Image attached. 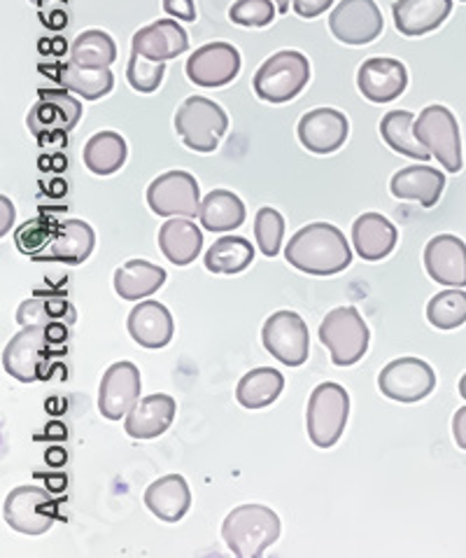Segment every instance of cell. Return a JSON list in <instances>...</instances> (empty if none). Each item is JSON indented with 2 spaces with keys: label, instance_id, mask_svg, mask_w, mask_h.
I'll return each mask as SVG.
<instances>
[{
  "label": "cell",
  "instance_id": "6da1fadb",
  "mask_svg": "<svg viewBox=\"0 0 466 558\" xmlns=\"http://www.w3.org/2000/svg\"><path fill=\"white\" fill-rule=\"evenodd\" d=\"M285 257L298 271L310 276H334L350 267L353 251L339 227L329 222H312L290 239Z\"/></svg>",
  "mask_w": 466,
  "mask_h": 558
},
{
  "label": "cell",
  "instance_id": "7a4b0ae2",
  "mask_svg": "<svg viewBox=\"0 0 466 558\" xmlns=\"http://www.w3.org/2000/svg\"><path fill=\"white\" fill-rule=\"evenodd\" d=\"M222 537L238 558H259L278 543L280 517L266 505H241L226 514Z\"/></svg>",
  "mask_w": 466,
  "mask_h": 558
},
{
  "label": "cell",
  "instance_id": "3957f363",
  "mask_svg": "<svg viewBox=\"0 0 466 558\" xmlns=\"http://www.w3.org/2000/svg\"><path fill=\"white\" fill-rule=\"evenodd\" d=\"M310 82V63L296 49H282V52L266 59L255 73V94L266 104H287L306 89Z\"/></svg>",
  "mask_w": 466,
  "mask_h": 558
},
{
  "label": "cell",
  "instance_id": "277c9868",
  "mask_svg": "<svg viewBox=\"0 0 466 558\" xmlns=\"http://www.w3.org/2000/svg\"><path fill=\"white\" fill-rule=\"evenodd\" d=\"M175 131L189 150L214 153L229 131V118L220 104L206 96H189L175 112Z\"/></svg>",
  "mask_w": 466,
  "mask_h": 558
},
{
  "label": "cell",
  "instance_id": "5b68a950",
  "mask_svg": "<svg viewBox=\"0 0 466 558\" xmlns=\"http://www.w3.org/2000/svg\"><path fill=\"white\" fill-rule=\"evenodd\" d=\"M369 327L355 306H339L329 311L320 325V341L327 347L331 363L336 367H350L369 351Z\"/></svg>",
  "mask_w": 466,
  "mask_h": 558
},
{
  "label": "cell",
  "instance_id": "8992f818",
  "mask_svg": "<svg viewBox=\"0 0 466 558\" xmlns=\"http://www.w3.org/2000/svg\"><path fill=\"white\" fill-rule=\"evenodd\" d=\"M350 416V396L343 386L327 381L310 392L306 428L318 449H331L343 437Z\"/></svg>",
  "mask_w": 466,
  "mask_h": 558
},
{
  "label": "cell",
  "instance_id": "52a82bcc",
  "mask_svg": "<svg viewBox=\"0 0 466 558\" xmlns=\"http://www.w3.org/2000/svg\"><path fill=\"white\" fill-rule=\"evenodd\" d=\"M415 136L451 173L462 171V138L455 114L445 106H427L415 120Z\"/></svg>",
  "mask_w": 466,
  "mask_h": 558
},
{
  "label": "cell",
  "instance_id": "ba28073f",
  "mask_svg": "<svg viewBox=\"0 0 466 558\" xmlns=\"http://www.w3.org/2000/svg\"><path fill=\"white\" fill-rule=\"evenodd\" d=\"M5 523L24 535H42L54 526L57 500L40 486H16L3 502Z\"/></svg>",
  "mask_w": 466,
  "mask_h": 558
},
{
  "label": "cell",
  "instance_id": "9c48e42d",
  "mask_svg": "<svg viewBox=\"0 0 466 558\" xmlns=\"http://www.w3.org/2000/svg\"><path fill=\"white\" fill-rule=\"evenodd\" d=\"M147 206L161 218H196L201 210V190L187 171H169L147 187Z\"/></svg>",
  "mask_w": 466,
  "mask_h": 558
},
{
  "label": "cell",
  "instance_id": "30bf717a",
  "mask_svg": "<svg viewBox=\"0 0 466 558\" xmlns=\"http://www.w3.org/2000/svg\"><path fill=\"white\" fill-rule=\"evenodd\" d=\"M261 341L263 349L287 367H302L310 353L308 325L294 311H278L266 318Z\"/></svg>",
  "mask_w": 466,
  "mask_h": 558
},
{
  "label": "cell",
  "instance_id": "8fae6325",
  "mask_svg": "<svg viewBox=\"0 0 466 558\" xmlns=\"http://www.w3.org/2000/svg\"><path fill=\"white\" fill-rule=\"evenodd\" d=\"M378 388L394 402H420L437 388V374L420 357H398L382 367Z\"/></svg>",
  "mask_w": 466,
  "mask_h": 558
},
{
  "label": "cell",
  "instance_id": "7c38bea8",
  "mask_svg": "<svg viewBox=\"0 0 466 558\" xmlns=\"http://www.w3.org/2000/svg\"><path fill=\"white\" fill-rule=\"evenodd\" d=\"M49 341H52V337H49L47 327H22V332H16L3 351L5 372L22 384L42 379V365L49 353Z\"/></svg>",
  "mask_w": 466,
  "mask_h": 558
},
{
  "label": "cell",
  "instance_id": "4fadbf2b",
  "mask_svg": "<svg viewBox=\"0 0 466 558\" xmlns=\"http://www.w3.org/2000/svg\"><path fill=\"white\" fill-rule=\"evenodd\" d=\"M329 28L345 45H369L380 36L385 22L376 0H341L329 16Z\"/></svg>",
  "mask_w": 466,
  "mask_h": 558
},
{
  "label": "cell",
  "instance_id": "5bb4252c",
  "mask_svg": "<svg viewBox=\"0 0 466 558\" xmlns=\"http://www.w3.org/2000/svg\"><path fill=\"white\" fill-rule=\"evenodd\" d=\"M143 379L133 363H114L106 369L101 386H98V412L108 421H120L140 400Z\"/></svg>",
  "mask_w": 466,
  "mask_h": 558
},
{
  "label": "cell",
  "instance_id": "9a60e30c",
  "mask_svg": "<svg viewBox=\"0 0 466 558\" xmlns=\"http://www.w3.org/2000/svg\"><path fill=\"white\" fill-rule=\"evenodd\" d=\"M241 73V52L229 43H210L198 47L187 59V77L196 87H224Z\"/></svg>",
  "mask_w": 466,
  "mask_h": 558
},
{
  "label": "cell",
  "instance_id": "2e32d148",
  "mask_svg": "<svg viewBox=\"0 0 466 558\" xmlns=\"http://www.w3.org/2000/svg\"><path fill=\"white\" fill-rule=\"evenodd\" d=\"M82 120V104L69 89H40L38 104L28 112V129L36 136L69 134Z\"/></svg>",
  "mask_w": 466,
  "mask_h": 558
},
{
  "label": "cell",
  "instance_id": "e0dca14e",
  "mask_svg": "<svg viewBox=\"0 0 466 558\" xmlns=\"http://www.w3.org/2000/svg\"><path fill=\"white\" fill-rule=\"evenodd\" d=\"M296 134L308 153L331 155L347 141L350 122L336 108H315L298 120Z\"/></svg>",
  "mask_w": 466,
  "mask_h": 558
},
{
  "label": "cell",
  "instance_id": "ac0fdd59",
  "mask_svg": "<svg viewBox=\"0 0 466 558\" xmlns=\"http://www.w3.org/2000/svg\"><path fill=\"white\" fill-rule=\"evenodd\" d=\"M357 87L371 104H390L408 87V71L390 57L366 59L357 71Z\"/></svg>",
  "mask_w": 466,
  "mask_h": 558
},
{
  "label": "cell",
  "instance_id": "d6986e66",
  "mask_svg": "<svg viewBox=\"0 0 466 558\" xmlns=\"http://www.w3.org/2000/svg\"><path fill=\"white\" fill-rule=\"evenodd\" d=\"M427 274L447 288H466V243L453 234H439L425 248Z\"/></svg>",
  "mask_w": 466,
  "mask_h": 558
},
{
  "label": "cell",
  "instance_id": "ffe728a7",
  "mask_svg": "<svg viewBox=\"0 0 466 558\" xmlns=\"http://www.w3.org/2000/svg\"><path fill=\"white\" fill-rule=\"evenodd\" d=\"M133 52L152 61H171L189 49V36L175 20H159L133 33Z\"/></svg>",
  "mask_w": 466,
  "mask_h": 558
},
{
  "label": "cell",
  "instance_id": "44dd1931",
  "mask_svg": "<svg viewBox=\"0 0 466 558\" xmlns=\"http://www.w3.org/2000/svg\"><path fill=\"white\" fill-rule=\"evenodd\" d=\"M128 335L143 349H163L169 347L175 335V323L171 311L155 300H145L133 306L128 314Z\"/></svg>",
  "mask_w": 466,
  "mask_h": 558
},
{
  "label": "cell",
  "instance_id": "7402d4cb",
  "mask_svg": "<svg viewBox=\"0 0 466 558\" xmlns=\"http://www.w3.org/2000/svg\"><path fill=\"white\" fill-rule=\"evenodd\" d=\"M177 402L165 396V392H155L138 400L131 409L124 421V430L133 439H155L171 428L175 421Z\"/></svg>",
  "mask_w": 466,
  "mask_h": 558
},
{
  "label": "cell",
  "instance_id": "603a6c76",
  "mask_svg": "<svg viewBox=\"0 0 466 558\" xmlns=\"http://www.w3.org/2000/svg\"><path fill=\"white\" fill-rule=\"evenodd\" d=\"M96 245V234L85 220H65L57 227V232L47 248L33 257L36 262H63V265H82L89 259Z\"/></svg>",
  "mask_w": 466,
  "mask_h": 558
},
{
  "label": "cell",
  "instance_id": "cb8c5ba5",
  "mask_svg": "<svg viewBox=\"0 0 466 558\" xmlns=\"http://www.w3.org/2000/svg\"><path fill=\"white\" fill-rule=\"evenodd\" d=\"M451 12L453 0H396L392 5L394 26L406 38H420L437 31Z\"/></svg>",
  "mask_w": 466,
  "mask_h": 558
},
{
  "label": "cell",
  "instance_id": "d4e9b609",
  "mask_svg": "<svg viewBox=\"0 0 466 558\" xmlns=\"http://www.w3.org/2000/svg\"><path fill=\"white\" fill-rule=\"evenodd\" d=\"M145 505L157 519L165 523H177L192 507V490L187 480L180 477V474H165V477L147 486Z\"/></svg>",
  "mask_w": 466,
  "mask_h": 558
},
{
  "label": "cell",
  "instance_id": "484cf974",
  "mask_svg": "<svg viewBox=\"0 0 466 558\" xmlns=\"http://www.w3.org/2000/svg\"><path fill=\"white\" fill-rule=\"evenodd\" d=\"M445 187V175L431 167H406L392 175L390 190L396 199L418 202L425 208L437 206Z\"/></svg>",
  "mask_w": 466,
  "mask_h": 558
},
{
  "label": "cell",
  "instance_id": "4316f807",
  "mask_svg": "<svg viewBox=\"0 0 466 558\" xmlns=\"http://www.w3.org/2000/svg\"><path fill=\"white\" fill-rule=\"evenodd\" d=\"M396 227L380 213H364L353 225L355 251L366 262H380L388 257L396 245Z\"/></svg>",
  "mask_w": 466,
  "mask_h": 558
},
{
  "label": "cell",
  "instance_id": "83f0119b",
  "mask_svg": "<svg viewBox=\"0 0 466 558\" xmlns=\"http://www.w3.org/2000/svg\"><path fill=\"white\" fill-rule=\"evenodd\" d=\"M159 248L175 267H187L204 248V234L189 218H171L159 229Z\"/></svg>",
  "mask_w": 466,
  "mask_h": 558
},
{
  "label": "cell",
  "instance_id": "f1b7e54d",
  "mask_svg": "<svg viewBox=\"0 0 466 558\" xmlns=\"http://www.w3.org/2000/svg\"><path fill=\"white\" fill-rule=\"evenodd\" d=\"M165 283V269L147 259H128L114 271V292L122 300H147Z\"/></svg>",
  "mask_w": 466,
  "mask_h": 558
},
{
  "label": "cell",
  "instance_id": "f546056e",
  "mask_svg": "<svg viewBox=\"0 0 466 558\" xmlns=\"http://www.w3.org/2000/svg\"><path fill=\"white\" fill-rule=\"evenodd\" d=\"M128 157V145L116 131H98L94 134L85 150H82V159L85 167L96 175H112L120 171Z\"/></svg>",
  "mask_w": 466,
  "mask_h": 558
},
{
  "label": "cell",
  "instance_id": "4dcf8cb0",
  "mask_svg": "<svg viewBox=\"0 0 466 558\" xmlns=\"http://www.w3.org/2000/svg\"><path fill=\"white\" fill-rule=\"evenodd\" d=\"M245 218L247 210L241 196L229 190L210 192L201 202V210H198V220L208 232H231V229H238Z\"/></svg>",
  "mask_w": 466,
  "mask_h": 558
},
{
  "label": "cell",
  "instance_id": "1f68e13d",
  "mask_svg": "<svg viewBox=\"0 0 466 558\" xmlns=\"http://www.w3.org/2000/svg\"><path fill=\"white\" fill-rule=\"evenodd\" d=\"M380 136L385 141L394 153L427 161L431 153L420 143V138L415 136V118L408 110H392L380 122Z\"/></svg>",
  "mask_w": 466,
  "mask_h": 558
},
{
  "label": "cell",
  "instance_id": "d6a6232c",
  "mask_svg": "<svg viewBox=\"0 0 466 558\" xmlns=\"http://www.w3.org/2000/svg\"><path fill=\"white\" fill-rule=\"evenodd\" d=\"M282 388H285V376H282L273 367H257L253 372H247L243 379L238 381L236 388V400L245 409H266L271 407L278 398Z\"/></svg>",
  "mask_w": 466,
  "mask_h": 558
},
{
  "label": "cell",
  "instance_id": "836d02e7",
  "mask_svg": "<svg viewBox=\"0 0 466 558\" xmlns=\"http://www.w3.org/2000/svg\"><path fill=\"white\" fill-rule=\"evenodd\" d=\"M204 262L212 274H241L255 262V248L243 236H222L210 245Z\"/></svg>",
  "mask_w": 466,
  "mask_h": 558
},
{
  "label": "cell",
  "instance_id": "e575fe53",
  "mask_svg": "<svg viewBox=\"0 0 466 558\" xmlns=\"http://www.w3.org/2000/svg\"><path fill=\"white\" fill-rule=\"evenodd\" d=\"M116 59V45L106 31H85L79 33L71 47V61L82 69H110Z\"/></svg>",
  "mask_w": 466,
  "mask_h": 558
},
{
  "label": "cell",
  "instance_id": "d590c367",
  "mask_svg": "<svg viewBox=\"0 0 466 558\" xmlns=\"http://www.w3.org/2000/svg\"><path fill=\"white\" fill-rule=\"evenodd\" d=\"M61 85L85 98V101H96V98H103L114 87V75L110 69H82L77 63H69L59 75Z\"/></svg>",
  "mask_w": 466,
  "mask_h": 558
},
{
  "label": "cell",
  "instance_id": "8d00e7d4",
  "mask_svg": "<svg viewBox=\"0 0 466 558\" xmlns=\"http://www.w3.org/2000/svg\"><path fill=\"white\" fill-rule=\"evenodd\" d=\"M16 323L22 327H28V325L52 327L57 323L73 325L75 308L71 306V302L57 300V298H30L16 308Z\"/></svg>",
  "mask_w": 466,
  "mask_h": 558
},
{
  "label": "cell",
  "instance_id": "74e56055",
  "mask_svg": "<svg viewBox=\"0 0 466 558\" xmlns=\"http://www.w3.org/2000/svg\"><path fill=\"white\" fill-rule=\"evenodd\" d=\"M429 323L439 330H455L466 323V292L464 290H443L427 304Z\"/></svg>",
  "mask_w": 466,
  "mask_h": 558
},
{
  "label": "cell",
  "instance_id": "f35d334b",
  "mask_svg": "<svg viewBox=\"0 0 466 558\" xmlns=\"http://www.w3.org/2000/svg\"><path fill=\"white\" fill-rule=\"evenodd\" d=\"M282 236H285V218L271 206L259 208L255 216V239L259 251L266 257H275L282 248Z\"/></svg>",
  "mask_w": 466,
  "mask_h": 558
},
{
  "label": "cell",
  "instance_id": "ab89813d",
  "mask_svg": "<svg viewBox=\"0 0 466 558\" xmlns=\"http://www.w3.org/2000/svg\"><path fill=\"white\" fill-rule=\"evenodd\" d=\"M165 75V61H152L138 52H133L126 65L128 85L140 94H152L161 87Z\"/></svg>",
  "mask_w": 466,
  "mask_h": 558
},
{
  "label": "cell",
  "instance_id": "60d3db41",
  "mask_svg": "<svg viewBox=\"0 0 466 558\" xmlns=\"http://www.w3.org/2000/svg\"><path fill=\"white\" fill-rule=\"evenodd\" d=\"M278 14V5L273 0H236L229 10V20L238 26L261 28L269 26Z\"/></svg>",
  "mask_w": 466,
  "mask_h": 558
},
{
  "label": "cell",
  "instance_id": "b9f144b4",
  "mask_svg": "<svg viewBox=\"0 0 466 558\" xmlns=\"http://www.w3.org/2000/svg\"><path fill=\"white\" fill-rule=\"evenodd\" d=\"M54 232H57V227H52L49 222L30 220L24 227L16 229V234H14L16 248H20L24 255L38 257L47 248L49 241H52Z\"/></svg>",
  "mask_w": 466,
  "mask_h": 558
},
{
  "label": "cell",
  "instance_id": "7bdbcfd3",
  "mask_svg": "<svg viewBox=\"0 0 466 558\" xmlns=\"http://www.w3.org/2000/svg\"><path fill=\"white\" fill-rule=\"evenodd\" d=\"M163 12L182 22H196V3L194 0H163Z\"/></svg>",
  "mask_w": 466,
  "mask_h": 558
},
{
  "label": "cell",
  "instance_id": "ee69618b",
  "mask_svg": "<svg viewBox=\"0 0 466 558\" xmlns=\"http://www.w3.org/2000/svg\"><path fill=\"white\" fill-rule=\"evenodd\" d=\"M331 5H334V0H292L294 12L304 16V20H315V16L324 14Z\"/></svg>",
  "mask_w": 466,
  "mask_h": 558
},
{
  "label": "cell",
  "instance_id": "f6af8a7d",
  "mask_svg": "<svg viewBox=\"0 0 466 558\" xmlns=\"http://www.w3.org/2000/svg\"><path fill=\"white\" fill-rule=\"evenodd\" d=\"M453 437L457 447L466 451V407H459L453 416Z\"/></svg>",
  "mask_w": 466,
  "mask_h": 558
},
{
  "label": "cell",
  "instance_id": "bcb514c9",
  "mask_svg": "<svg viewBox=\"0 0 466 558\" xmlns=\"http://www.w3.org/2000/svg\"><path fill=\"white\" fill-rule=\"evenodd\" d=\"M0 213H3V216H0V234L5 236L10 232V227L14 225V204L5 194L0 196Z\"/></svg>",
  "mask_w": 466,
  "mask_h": 558
},
{
  "label": "cell",
  "instance_id": "7dc6e473",
  "mask_svg": "<svg viewBox=\"0 0 466 558\" xmlns=\"http://www.w3.org/2000/svg\"><path fill=\"white\" fill-rule=\"evenodd\" d=\"M273 3L278 5L280 14H287L290 12V0H273Z\"/></svg>",
  "mask_w": 466,
  "mask_h": 558
},
{
  "label": "cell",
  "instance_id": "c3c4849f",
  "mask_svg": "<svg viewBox=\"0 0 466 558\" xmlns=\"http://www.w3.org/2000/svg\"><path fill=\"white\" fill-rule=\"evenodd\" d=\"M459 396L466 400V374L459 379Z\"/></svg>",
  "mask_w": 466,
  "mask_h": 558
},
{
  "label": "cell",
  "instance_id": "681fc988",
  "mask_svg": "<svg viewBox=\"0 0 466 558\" xmlns=\"http://www.w3.org/2000/svg\"><path fill=\"white\" fill-rule=\"evenodd\" d=\"M30 3H36V5H40V0H30Z\"/></svg>",
  "mask_w": 466,
  "mask_h": 558
},
{
  "label": "cell",
  "instance_id": "f907efd6",
  "mask_svg": "<svg viewBox=\"0 0 466 558\" xmlns=\"http://www.w3.org/2000/svg\"><path fill=\"white\" fill-rule=\"evenodd\" d=\"M459 3H466V0H459Z\"/></svg>",
  "mask_w": 466,
  "mask_h": 558
}]
</instances>
